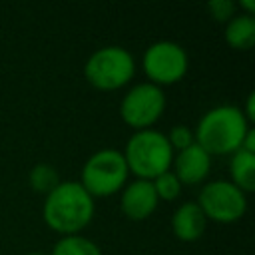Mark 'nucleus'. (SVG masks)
<instances>
[{
  "instance_id": "f257e3e1",
  "label": "nucleus",
  "mask_w": 255,
  "mask_h": 255,
  "mask_svg": "<svg viewBox=\"0 0 255 255\" xmlns=\"http://www.w3.org/2000/svg\"><path fill=\"white\" fill-rule=\"evenodd\" d=\"M94 197L80 181H60L50 193L44 195L42 217L46 225L60 235H78L94 219Z\"/></svg>"
},
{
  "instance_id": "f03ea898",
  "label": "nucleus",
  "mask_w": 255,
  "mask_h": 255,
  "mask_svg": "<svg viewBox=\"0 0 255 255\" xmlns=\"http://www.w3.org/2000/svg\"><path fill=\"white\" fill-rule=\"evenodd\" d=\"M249 128L251 126L239 106L221 104L209 108L199 118L193 137L195 143L209 155H231L241 147V141Z\"/></svg>"
},
{
  "instance_id": "7ed1b4c3",
  "label": "nucleus",
  "mask_w": 255,
  "mask_h": 255,
  "mask_svg": "<svg viewBox=\"0 0 255 255\" xmlns=\"http://www.w3.org/2000/svg\"><path fill=\"white\" fill-rule=\"evenodd\" d=\"M122 153H124L129 173H133L135 179L151 181L159 173L171 169L173 149L165 133H161L155 128L135 129L128 137Z\"/></svg>"
},
{
  "instance_id": "20e7f679",
  "label": "nucleus",
  "mask_w": 255,
  "mask_h": 255,
  "mask_svg": "<svg viewBox=\"0 0 255 255\" xmlns=\"http://www.w3.org/2000/svg\"><path fill=\"white\" fill-rule=\"evenodd\" d=\"M128 175L129 169L124 153L114 147H104L86 159L78 181L96 199L122 191V187L128 183Z\"/></svg>"
},
{
  "instance_id": "39448f33",
  "label": "nucleus",
  "mask_w": 255,
  "mask_h": 255,
  "mask_svg": "<svg viewBox=\"0 0 255 255\" xmlns=\"http://www.w3.org/2000/svg\"><path fill=\"white\" fill-rule=\"evenodd\" d=\"M135 74V60L124 46H102L84 64V76L98 90L124 88Z\"/></svg>"
},
{
  "instance_id": "423d86ee",
  "label": "nucleus",
  "mask_w": 255,
  "mask_h": 255,
  "mask_svg": "<svg viewBox=\"0 0 255 255\" xmlns=\"http://www.w3.org/2000/svg\"><path fill=\"white\" fill-rule=\"evenodd\" d=\"M199 209L207 219L219 223H233L243 217L247 211V195L233 185L229 179H211L207 181L197 195Z\"/></svg>"
},
{
  "instance_id": "0eeeda50",
  "label": "nucleus",
  "mask_w": 255,
  "mask_h": 255,
  "mask_svg": "<svg viewBox=\"0 0 255 255\" xmlns=\"http://www.w3.org/2000/svg\"><path fill=\"white\" fill-rule=\"evenodd\" d=\"M141 64L147 82L161 88L167 84H175L185 76L189 58L181 44L173 40H157L145 48Z\"/></svg>"
},
{
  "instance_id": "6e6552de",
  "label": "nucleus",
  "mask_w": 255,
  "mask_h": 255,
  "mask_svg": "<svg viewBox=\"0 0 255 255\" xmlns=\"http://www.w3.org/2000/svg\"><path fill=\"white\" fill-rule=\"evenodd\" d=\"M165 110V94L163 88L151 82L133 84L120 102L122 120L133 129L151 128Z\"/></svg>"
},
{
  "instance_id": "1a4fd4ad",
  "label": "nucleus",
  "mask_w": 255,
  "mask_h": 255,
  "mask_svg": "<svg viewBox=\"0 0 255 255\" xmlns=\"http://www.w3.org/2000/svg\"><path fill=\"white\" fill-rule=\"evenodd\" d=\"M157 195L153 191L151 181L147 179H133L126 183L120 191V209L126 217L139 221L149 217L157 207Z\"/></svg>"
},
{
  "instance_id": "9d476101",
  "label": "nucleus",
  "mask_w": 255,
  "mask_h": 255,
  "mask_svg": "<svg viewBox=\"0 0 255 255\" xmlns=\"http://www.w3.org/2000/svg\"><path fill=\"white\" fill-rule=\"evenodd\" d=\"M171 165H173L171 171L181 181V185L183 183L185 185H195V183H201L207 177V173L211 169V155L193 141L189 147L173 153Z\"/></svg>"
},
{
  "instance_id": "9b49d317",
  "label": "nucleus",
  "mask_w": 255,
  "mask_h": 255,
  "mask_svg": "<svg viewBox=\"0 0 255 255\" xmlns=\"http://www.w3.org/2000/svg\"><path fill=\"white\" fill-rule=\"evenodd\" d=\"M207 227V217L195 201H183L171 213V229L181 241H197Z\"/></svg>"
},
{
  "instance_id": "f8f14e48",
  "label": "nucleus",
  "mask_w": 255,
  "mask_h": 255,
  "mask_svg": "<svg viewBox=\"0 0 255 255\" xmlns=\"http://www.w3.org/2000/svg\"><path fill=\"white\" fill-rule=\"evenodd\" d=\"M225 40L235 50H249L255 46V16L239 12L225 24Z\"/></svg>"
},
{
  "instance_id": "ddd939ff",
  "label": "nucleus",
  "mask_w": 255,
  "mask_h": 255,
  "mask_svg": "<svg viewBox=\"0 0 255 255\" xmlns=\"http://www.w3.org/2000/svg\"><path fill=\"white\" fill-rule=\"evenodd\" d=\"M229 175L231 183L237 185L245 195L255 189V153L237 149L229 159Z\"/></svg>"
},
{
  "instance_id": "4468645a",
  "label": "nucleus",
  "mask_w": 255,
  "mask_h": 255,
  "mask_svg": "<svg viewBox=\"0 0 255 255\" xmlns=\"http://www.w3.org/2000/svg\"><path fill=\"white\" fill-rule=\"evenodd\" d=\"M50 255H102V249L84 235H62Z\"/></svg>"
},
{
  "instance_id": "2eb2a0df",
  "label": "nucleus",
  "mask_w": 255,
  "mask_h": 255,
  "mask_svg": "<svg viewBox=\"0 0 255 255\" xmlns=\"http://www.w3.org/2000/svg\"><path fill=\"white\" fill-rule=\"evenodd\" d=\"M28 183L38 193H50L60 183V173L50 163H36L28 173Z\"/></svg>"
},
{
  "instance_id": "dca6fc26",
  "label": "nucleus",
  "mask_w": 255,
  "mask_h": 255,
  "mask_svg": "<svg viewBox=\"0 0 255 255\" xmlns=\"http://www.w3.org/2000/svg\"><path fill=\"white\" fill-rule=\"evenodd\" d=\"M151 185H153V191H155L157 199H163V201H173L181 193V181L175 177V173L171 169H167V171L159 173L157 177H153Z\"/></svg>"
},
{
  "instance_id": "f3484780",
  "label": "nucleus",
  "mask_w": 255,
  "mask_h": 255,
  "mask_svg": "<svg viewBox=\"0 0 255 255\" xmlns=\"http://www.w3.org/2000/svg\"><path fill=\"white\" fill-rule=\"evenodd\" d=\"M165 137H167V141H169L173 153H175V151H181V149H185V147H189V145L195 141L193 129H189L185 124L173 126V128L169 129V133H165Z\"/></svg>"
},
{
  "instance_id": "a211bd4d",
  "label": "nucleus",
  "mask_w": 255,
  "mask_h": 255,
  "mask_svg": "<svg viewBox=\"0 0 255 255\" xmlns=\"http://www.w3.org/2000/svg\"><path fill=\"white\" fill-rule=\"evenodd\" d=\"M235 2L233 0H209L207 2V12L211 14L213 20L217 22H229L235 16Z\"/></svg>"
},
{
  "instance_id": "6ab92c4d",
  "label": "nucleus",
  "mask_w": 255,
  "mask_h": 255,
  "mask_svg": "<svg viewBox=\"0 0 255 255\" xmlns=\"http://www.w3.org/2000/svg\"><path fill=\"white\" fill-rule=\"evenodd\" d=\"M239 149L249 151V153H255V129H253V128H249V129H247V133H245V137H243V141H241V147H239Z\"/></svg>"
},
{
  "instance_id": "aec40b11",
  "label": "nucleus",
  "mask_w": 255,
  "mask_h": 255,
  "mask_svg": "<svg viewBox=\"0 0 255 255\" xmlns=\"http://www.w3.org/2000/svg\"><path fill=\"white\" fill-rule=\"evenodd\" d=\"M239 6L245 10V14H253L255 12V2H251V0H239Z\"/></svg>"
},
{
  "instance_id": "412c9836",
  "label": "nucleus",
  "mask_w": 255,
  "mask_h": 255,
  "mask_svg": "<svg viewBox=\"0 0 255 255\" xmlns=\"http://www.w3.org/2000/svg\"><path fill=\"white\" fill-rule=\"evenodd\" d=\"M26 255H46V253H42V251H30V253H26Z\"/></svg>"
}]
</instances>
